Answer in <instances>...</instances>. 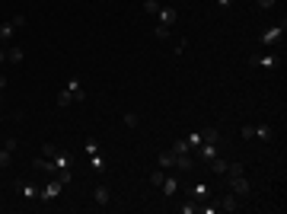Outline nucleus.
Returning a JSON list of instances; mask_svg holds the SVG:
<instances>
[{"label": "nucleus", "mask_w": 287, "mask_h": 214, "mask_svg": "<svg viewBox=\"0 0 287 214\" xmlns=\"http://www.w3.org/2000/svg\"><path fill=\"white\" fill-rule=\"evenodd\" d=\"M230 182V192L239 198V202H249V195H252V185H249V179H246V173L243 176H230L227 179Z\"/></svg>", "instance_id": "obj_1"}, {"label": "nucleus", "mask_w": 287, "mask_h": 214, "mask_svg": "<svg viewBox=\"0 0 287 214\" xmlns=\"http://www.w3.org/2000/svg\"><path fill=\"white\" fill-rule=\"evenodd\" d=\"M61 192H64V182L51 176V182L45 189H38V202H54V198H61Z\"/></svg>", "instance_id": "obj_2"}, {"label": "nucleus", "mask_w": 287, "mask_h": 214, "mask_svg": "<svg viewBox=\"0 0 287 214\" xmlns=\"http://www.w3.org/2000/svg\"><path fill=\"white\" fill-rule=\"evenodd\" d=\"M191 153H195V160H201V163H211L214 157H220V144H198Z\"/></svg>", "instance_id": "obj_3"}, {"label": "nucleus", "mask_w": 287, "mask_h": 214, "mask_svg": "<svg viewBox=\"0 0 287 214\" xmlns=\"http://www.w3.org/2000/svg\"><path fill=\"white\" fill-rule=\"evenodd\" d=\"M284 32H287V23H281V26H271L268 32H262V38H258V45H265V48H271L275 42H281L284 38Z\"/></svg>", "instance_id": "obj_4"}, {"label": "nucleus", "mask_w": 287, "mask_h": 214, "mask_svg": "<svg viewBox=\"0 0 287 214\" xmlns=\"http://www.w3.org/2000/svg\"><path fill=\"white\" fill-rule=\"evenodd\" d=\"M156 16H160V26H169V29L179 23V10H176V6H160Z\"/></svg>", "instance_id": "obj_5"}, {"label": "nucleus", "mask_w": 287, "mask_h": 214, "mask_svg": "<svg viewBox=\"0 0 287 214\" xmlns=\"http://www.w3.org/2000/svg\"><path fill=\"white\" fill-rule=\"evenodd\" d=\"M195 163H198L195 153H176L173 150V166L176 170H195Z\"/></svg>", "instance_id": "obj_6"}, {"label": "nucleus", "mask_w": 287, "mask_h": 214, "mask_svg": "<svg viewBox=\"0 0 287 214\" xmlns=\"http://www.w3.org/2000/svg\"><path fill=\"white\" fill-rule=\"evenodd\" d=\"M67 90H71L73 103H86V90H83V83H80V77H71V80H67Z\"/></svg>", "instance_id": "obj_7"}, {"label": "nucleus", "mask_w": 287, "mask_h": 214, "mask_svg": "<svg viewBox=\"0 0 287 214\" xmlns=\"http://www.w3.org/2000/svg\"><path fill=\"white\" fill-rule=\"evenodd\" d=\"M252 68H262V71H275L278 68V55H262V58H249Z\"/></svg>", "instance_id": "obj_8"}, {"label": "nucleus", "mask_w": 287, "mask_h": 214, "mask_svg": "<svg viewBox=\"0 0 287 214\" xmlns=\"http://www.w3.org/2000/svg\"><path fill=\"white\" fill-rule=\"evenodd\" d=\"M16 192L26 198V202H38V185L36 182H16Z\"/></svg>", "instance_id": "obj_9"}, {"label": "nucleus", "mask_w": 287, "mask_h": 214, "mask_svg": "<svg viewBox=\"0 0 287 214\" xmlns=\"http://www.w3.org/2000/svg\"><path fill=\"white\" fill-rule=\"evenodd\" d=\"M217 202H220V211H230V214L243 208V202H239V198L233 195V192H227V195H223V198H217Z\"/></svg>", "instance_id": "obj_10"}, {"label": "nucleus", "mask_w": 287, "mask_h": 214, "mask_svg": "<svg viewBox=\"0 0 287 214\" xmlns=\"http://www.w3.org/2000/svg\"><path fill=\"white\" fill-rule=\"evenodd\" d=\"M160 192H163L166 198H173L176 192H179V179H176V176H169V173H166V179L160 182Z\"/></svg>", "instance_id": "obj_11"}, {"label": "nucleus", "mask_w": 287, "mask_h": 214, "mask_svg": "<svg viewBox=\"0 0 287 214\" xmlns=\"http://www.w3.org/2000/svg\"><path fill=\"white\" fill-rule=\"evenodd\" d=\"M198 135H201V144H220V128H204Z\"/></svg>", "instance_id": "obj_12"}, {"label": "nucleus", "mask_w": 287, "mask_h": 214, "mask_svg": "<svg viewBox=\"0 0 287 214\" xmlns=\"http://www.w3.org/2000/svg\"><path fill=\"white\" fill-rule=\"evenodd\" d=\"M93 198H96V205H108V202H112V192H108L106 185H96V189H93Z\"/></svg>", "instance_id": "obj_13"}, {"label": "nucleus", "mask_w": 287, "mask_h": 214, "mask_svg": "<svg viewBox=\"0 0 287 214\" xmlns=\"http://www.w3.org/2000/svg\"><path fill=\"white\" fill-rule=\"evenodd\" d=\"M23 58H26V51L19 48V45H10V48H6V61H10V64H19Z\"/></svg>", "instance_id": "obj_14"}, {"label": "nucleus", "mask_w": 287, "mask_h": 214, "mask_svg": "<svg viewBox=\"0 0 287 214\" xmlns=\"http://www.w3.org/2000/svg\"><path fill=\"white\" fill-rule=\"evenodd\" d=\"M204 198H211V189L204 182H198L195 189H191V202H204Z\"/></svg>", "instance_id": "obj_15"}, {"label": "nucleus", "mask_w": 287, "mask_h": 214, "mask_svg": "<svg viewBox=\"0 0 287 214\" xmlns=\"http://www.w3.org/2000/svg\"><path fill=\"white\" fill-rule=\"evenodd\" d=\"M208 170L217 173V176H223V173H227V160H223V157H214V160L208 163Z\"/></svg>", "instance_id": "obj_16"}, {"label": "nucleus", "mask_w": 287, "mask_h": 214, "mask_svg": "<svg viewBox=\"0 0 287 214\" xmlns=\"http://www.w3.org/2000/svg\"><path fill=\"white\" fill-rule=\"evenodd\" d=\"M243 173H246V166L239 160H227V173L223 176H243Z\"/></svg>", "instance_id": "obj_17"}, {"label": "nucleus", "mask_w": 287, "mask_h": 214, "mask_svg": "<svg viewBox=\"0 0 287 214\" xmlns=\"http://www.w3.org/2000/svg\"><path fill=\"white\" fill-rule=\"evenodd\" d=\"M156 166H160V170H169V166H173V150L156 153Z\"/></svg>", "instance_id": "obj_18"}, {"label": "nucleus", "mask_w": 287, "mask_h": 214, "mask_svg": "<svg viewBox=\"0 0 287 214\" xmlns=\"http://www.w3.org/2000/svg\"><path fill=\"white\" fill-rule=\"evenodd\" d=\"M271 135H275L271 125H255V138H258V141H271Z\"/></svg>", "instance_id": "obj_19"}, {"label": "nucleus", "mask_w": 287, "mask_h": 214, "mask_svg": "<svg viewBox=\"0 0 287 214\" xmlns=\"http://www.w3.org/2000/svg\"><path fill=\"white\" fill-rule=\"evenodd\" d=\"M173 150H176V153H191L188 138H176V141H173Z\"/></svg>", "instance_id": "obj_20"}, {"label": "nucleus", "mask_w": 287, "mask_h": 214, "mask_svg": "<svg viewBox=\"0 0 287 214\" xmlns=\"http://www.w3.org/2000/svg\"><path fill=\"white\" fill-rule=\"evenodd\" d=\"M71 103H73V96H71V90H67V86H64V90L58 93V109H67V106H71Z\"/></svg>", "instance_id": "obj_21"}, {"label": "nucleus", "mask_w": 287, "mask_h": 214, "mask_svg": "<svg viewBox=\"0 0 287 214\" xmlns=\"http://www.w3.org/2000/svg\"><path fill=\"white\" fill-rule=\"evenodd\" d=\"M160 0H144V13H150V16H156V13H160Z\"/></svg>", "instance_id": "obj_22"}, {"label": "nucleus", "mask_w": 287, "mask_h": 214, "mask_svg": "<svg viewBox=\"0 0 287 214\" xmlns=\"http://www.w3.org/2000/svg\"><path fill=\"white\" fill-rule=\"evenodd\" d=\"M90 166H93L96 173H102V170H106V160H102V153H93V157H90Z\"/></svg>", "instance_id": "obj_23"}, {"label": "nucleus", "mask_w": 287, "mask_h": 214, "mask_svg": "<svg viewBox=\"0 0 287 214\" xmlns=\"http://www.w3.org/2000/svg\"><path fill=\"white\" fill-rule=\"evenodd\" d=\"M83 153H86V157L99 153V144H96V138H86V144H83Z\"/></svg>", "instance_id": "obj_24"}, {"label": "nucleus", "mask_w": 287, "mask_h": 214, "mask_svg": "<svg viewBox=\"0 0 287 214\" xmlns=\"http://www.w3.org/2000/svg\"><path fill=\"white\" fill-rule=\"evenodd\" d=\"M153 36L160 38V42H166V38H169V26H160V23H156L153 26Z\"/></svg>", "instance_id": "obj_25"}, {"label": "nucleus", "mask_w": 287, "mask_h": 214, "mask_svg": "<svg viewBox=\"0 0 287 214\" xmlns=\"http://www.w3.org/2000/svg\"><path fill=\"white\" fill-rule=\"evenodd\" d=\"M179 211L182 214H198V202H191V198H188L185 205H179Z\"/></svg>", "instance_id": "obj_26"}, {"label": "nucleus", "mask_w": 287, "mask_h": 214, "mask_svg": "<svg viewBox=\"0 0 287 214\" xmlns=\"http://www.w3.org/2000/svg\"><path fill=\"white\" fill-rule=\"evenodd\" d=\"M239 135H243L246 141H252V138H255V125H243V128H239Z\"/></svg>", "instance_id": "obj_27"}, {"label": "nucleus", "mask_w": 287, "mask_h": 214, "mask_svg": "<svg viewBox=\"0 0 287 214\" xmlns=\"http://www.w3.org/2000/svg\"><path fill=\"white\" fill-rule=\"evenodd\" d=\"M163 179H166V173H163V170H153V173H150V182H153L156 189H160V182H163Z\"/></svg>", "instance_id": "obj_28"}, {"label": "nucleus", "mask_w": 287, "mask_h": 214, "mask_svg": "<svg viewBox=\"0 0 287 214\" xmlns=\"http://www.w3.org/2000/svg\"><path fill=\"white\" fill-rule=\"evenodd\" d=\"M125 125H128V128H138V125H141V118L134 115V112H125Z\"/></svg>", "instance_id": "obj_29"}, {"label": "nucleus", "mask_w": 287, "mask_h": 214, "mask_svg": "<svg viewBox=\"0 0 287 214\" xmlns=\"http://www.w3.org/2000/svg\"><path fill=\"white\" fill-rule=\"evenodd\" d=\"M10 160H13V150H0V170H3V166H10Z\"/></svg>", "instance_id": "obj_30"}, {"label": "nucleus", "mask_w": 287, "mask_h": 214, "mask_svg": "<svg viewBox=\"0 0 287 214\" xmlns=\"http://www.w3.org/2000/svg\"><path fill=\"white\" fill-rule=\"evenodd\" d=\"M54 153H58V147H54V144H42V157H54Z\"/></svg>", "instance_id": "obj_31"}, {"label": "nucleus", "mask_w": 287, "mask_h": 214, "mask_svg": "<svg viewBox=\"0 0 287 214\" xmlns=\"http://www.w3.org/2000/svg\"><path fill=\"white\" fill-rule=\"evenodd\" d=\"M255 3H258V10H271V6H275L278 0H255Z\"/></svg>", "instance_id": "obj_32"}, {"label": "nucleus", "mask_w": 287, "mask_h": 214, "mask_svg": "<svg viewBox=\"0 0 287 214\" xmlns=\"http://www.w3.org/2000/svg\"><path fill=\"white\" fill-rule=\"evenodd\" d=\"M188 144H191V150H195V147L201 144V135H198V131H195V135H188Z\"/></svg>", "instance_id": "obj_33"}, {"label": "nucleus", "mask_w": 287, "mask_h": 214, "mask_svg": "<svg viewBox=\"0 0 287 214\" xmlns=\"http://www.w3.org/2000/svg\"><path fill=\"white\" fill-rule=\"evenodd\" d=\"M3 147H6V150H16L19 141H16V138H6V144H3Z\"/></svg>", "instance_id": "obj_34"}, {"label": "nucleus", "mask_w": 287, "mask_h": 214, "mask_svg": "<svg viewBox=\"0 0 287 214\" xmlns=\"http://www.w3.org/2000/svg\"><path fill=\"white\" fill-rule=\"evenodd\" d=\"M230 3H233V0H217V6H220V10H227Z\"/></svg>", "instance_id": "obj_35"}, {"label": "nucleus", "mask_w": 287, "mask_h": 214, "mask_svg": "<svg viewBox=\"0 0 287 214\" xmlns=\"http://www.w3.org/2000/svg\"><path fill=\"white\" fill-rule=\"evenodd\" d=\"M6 61V48H0V64H3Z\"/></svg>", "instance_id": "obj_36"}, {"label": "nucleus", "mask_w": 287, "mask_h": 214, "mask_svg": "<svg viewBox=\"0 0 287 214\" xmlns=\"http://www.w3.org/2000/svg\"><path fill=\"white\" fill-rule=\"evenodd\" d=\"M0 90H6V77H0Z\"/></svg>", "instance_id": "obj_37"}, {"label": "nucleus", "mask_w": 287, "mask_h": 214, "mask_svg": "<svg viewBox=\"0 0 287 214\" xmlns=\"http://www.w3.org/2000/svg\"><path fill=\"white\" fill-rule=\"evenodd\" d=\"M0 103H3V90H0Z\"/></svg>", "instance_id": "obj_38"}]
</instances>
